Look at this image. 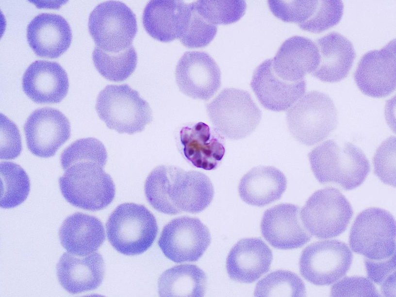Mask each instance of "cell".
I'll return each instance as SVG.
<instances>
[{
  "label": "cell",
  "instance_id": "cell-4",
  "mask_svg": "<svg viewBox=\"0 0 396 297\" xmlns=\"http://www.w3.org/2000/svg\"><path fill=\"white\" fill-rule=\"evenodd\" d=\"M108 239L118 252L142 254L152 245L158 232L156 220L145 206L124 203L111 213L106 223Z\"/></svg>",
  "mask_w": 396,
  "mask_h": 297
},
{
  "label": "cell",
  "instance_id": "cell-26",
  "mask_svg": "<svg viewBox=\"0 0 396 297\" xmlns=\"http://www.w3.org/2000/svg\"><path fill=\"white\" fill-rule=\"evenodd\" d=\"M61 245L72 254L83 256L97 250L105 238L102 222L97 217L76 213L65 219L59 232Z\"/></svg>",
  "mask_w": 396,
  "mask_h": 297
},
{
  "label": "cell",
  "instance_id": "cell-36",
  "mask_svg": "<svg viewBox=\"0 0 396 297\" xmlns=\"http://www.w3.org/2000/svg\"><path fill=\"white\" fill-rule=\"evenodd\" d=\"M374 173L384 184L396 186V137L382 142L373 158Z\"/></svg>",
  "mask_w": 396,
  "mask_h": 297
},
{
  "label": "cell",
  "instance_id": "cell-38",
  "mask_svg": "<svg viewBox=\"0 0 396 297\" xmlns=\"http://www.w3.org/2000/svg\"><path fill=\"white\" fill-rule=\"evenodd\" d=\"M107 160V153L104 145L98 139L88 137L73 142L61 154V165L79 159Z\"/></svg>",
  "mask_w": 396,
  "mask_h": 297
},
{
  "label": "cell",
  "instance_id": "cell-37",
  "mask_svg": "<svg viewBox=\"0 0 396 297\" xmlns=\"http://www.w3.org/2000/svg\"><path fill=\"white\" fill-rule=\"evenodd\" d=\"M395 261V256L379 261L364 259L368 278L381 285L382 292L386 297L396 296Z\"/></svg>",
  "mask_w": 396,
  "mask_h": 297
},
{
  "label": "cell",
  "instance_id": "cell-6",
  "mask_svg": "<svg viewBox=\"0 0 396 297\" xmlns=\"http://www.w3.org/2000/svg\"><path fill=\"white\" fill-rule=\"evenodd\" d=\"M286 118L293 137L308 146L324 140L337 124L333 101L327 94L317 91L309 92L298 100L288 110Z\"/></svg>",
  "mask_w": 396,
  "mask_h": 297
},
{
  "label": "cell",
  "instance_id": "cell-25",
  "mask_svg": "<svg viewBox=\"0 0 396 297\" xmlns=\"http://www.w3.org/2000/svg\"><path fill=\"white\" fill-rule=\"evenodd\" d=\"M188 4L182 0H150L145 6L142 21L148 34L168 42L180 39L186 20Z\"/></svg>",
  "mask_w": 396,
  "mask_h": 297
},
{
  "label": "cell",
  "instance_id": "cell-16",
  "mask_svg": "<svg viewBox=\"0 0 396 297\" xmlns=\"http://www.w3.org/2000/svg\"><path fill=\"white\" fill-rule=\"evenodd\" d=\"M297 205L281 203L266 210L263 216L261 230L263 236L273 247L290 249L302 247L312 235L303 226Z\"/></svg>",
  "mask_w": 396,
  "mask_h": 297
},
{
  "label": "cell",
  "instance_id": "cell-5",
  "mask_svg": "<svg viewBox=\"0 0 396 297\" xmlns=\"http://www.w3.org/2000/svg\"><path fill=\"white\" fill-rule=\"evenodd\" d=\"M96 110L109 129L120 133L141 132L152 120L148 102L126 84L107 85L98 95Z\"/></svg>",
  "mask_w": 396,
  "mask_h": 297
},
{
  "label": "cell",
  "instance_id": "cell-1",
  "mask_svg": "<svg viewBox=\"0 0 396 297\" xmlns=\"http://www.w3.org/2000/svg\"><path fill=\"white\" fill-rule=\"evenodd\" d=\"M144 190L150 205L168 214L199 213L210 205L214 195L205 174L170 165L154 168L146 179Z\"/></svg>",
  "mask_w": 396,
  "mask_h": 297
},
{
  "label": "cell",
  "instance_id": "cell-27",
  "mask_svg": "<svg viewBox=\"0 0 396 297\" xmlns=\"http://www.w3.org/2000/svg\"><path fill=\"white\" fill-rule=\"evenodd\" d=\"M286 186V178L279 169L271 166H259L241 178L238 192L245 202L263 207L280 199Z\"/></svg>",
  "mask_w": 396,
  "mask_h": 297
},
{
  "label": "cell",
  "instance_id": "cell-30",
  "mask_svg": "<svg viewBox=\"0 0 396 297\" xmlns=\"http://www.w3.org/2000/svg\"><path fill=\"white\" fill-rule=\"evenodd\" d=\"M0 205L5 209L15 207L27 198L30 189L29 177L19 165L11 162L0 164Z\"/></svg>",
  "mask_w": 396,
  "mask_h": 297
},
{
  "label": "cell",
  "instance_id": "cell-8",
  "mask_svg": "<svg viewBox=\"0 0 396 297\" xmlns=\"http://www.w3.org/2000/svg\"><path fill=\"white\" fill-rule=\"evenodd\" d=\"M349 245L365 259L379 261L396 255V221L388 211L371 207L356 217L349 235Z\"/></svg>",
  "mask_w": 396,
  "mask_h": 297
},
{
  "label": "cell",
  "instance_id": "cell-35",
  "mask_svg": "<svg viewBox=\"0 0 396 297\" xmlns=\"http://www.w3.org/2000/svg\"><path fill=\"white\" fill-rule=\"evenodd\" d=\"M343 12L341 0H318L314 15L300 28L309 32L320 33L338 24Z\"/></svg>",
  "mask_w": 396,
  "mask_h": 297
},
{
  "label": "cell",
  "instance_id": "cell-10",
  "mask_svg": "<svg viewBox=\"0 0 396 297\" xmlns=\"http://www.w3.org/2000/svg\"><path fill=\"white\" fill-rule=\"evenodd\" d=\"M89 32L97 47L109 52L125 50L132 45L137 32L136 16L125 3L107 1L90 14Z\"/></svg>",
  "mask_w": 396,
  "mask_h": 297
},
{
  "label": "cell",
  "instance_id": "cell-3",
  "mask_svg": "<svg viewBox=\"0 0 396 297\" xmlns=\"http://www.w3.org/2000/svg\"><path fill=\"white\" fill-rule=\"evenodd\" d=\"M107 160L80 159L62 165L65 170L59 178L61 192L73 206L98 211L113 200L116 188L111 176L103 169Z\"/></svg>",
  "mask_w": 396,
  "mask_h": 297
},
{
  "label": "cell",
  "instance_id": "cell-19",
  "mask_svg": "<svg viewBox=\"0 0 396 297\" xmlns=\"http://www.w3.org/2000/svg\"><path fill=\"white\" fill-rule=\"evenodd\" d=\"M271 59L272 68L279 77L289 82H297L317 68L320 56L316 43L312 40L296 35L286 39Z\"/></svg>",
  "mask_w": 396,
  "mask_h": 297
},
{
  "label": "cell",
  "instance_id": "cell-33",
  "mask_svg": "<svg viewBox=\"0 0 396 297\" xmlns=\"http://www.w3.org/2000/svg\"><path fill=\"white\" fill-rule=\"evenodd\" d=\"M196 5L212 24L227 25L238 21L245 14L247 5L244 0H198Z\"/></svg>",
  "mask_w": 396,
  "mask_h": 297
},
{
  "label": "cell",
  "instance_id": "cell-23",
  "mask_svg": "<svg viewBox=\"0 0 396 297\" xmlns=\"http://www.w3.org/2000/svg\"><path fill=\"white\" fill-rule=\"evenodd\" d=\"M56 274L61 285L70 294L93 290L103 280L104 261L98 252L82 257L65 252L57 263Z\"/></svg>",
  "mask_w": 396,
  "mask_h": 297
},
{
  "label": "cell",
  "instance_id": "cell-29",
  "mask_svg": "<svg viewBox=\"0 0 396 297\" xmlns=\"http://www.w3.org/2000/svg\"><path fill=\"white\" fill-rule=\"evenodd\" d=\"M92 58L101 76L113 82H122L128 78L134 72L137 62V53L133 46L117 52L105 51L96 47Z\"/></svg>",
  "mask_w": 396,
  "mask_h": 297
},
{
  "label": "cell",
  "instance_id": "cell-28",
  "mask_svg": "<svg viewBox=\"0 0 396 297\" xmlns=\"http://www.w3.org/2000/svg\"><path fill=\"white\" fill-rule=\"evenodd\" d=\"M207 277L198 266L190 264L173 266L160 277L158 288L161 297H203Z\"/></svg>",
  "mask_w": 396,
  "mask_h": 297
},
{
  "label": "cell",
  "instance_id": "cell-13",
  "mask_svg": "<svg viewBox=\"0 0 396 297\" xmlns=\"http://www.w3.org/2000/svg\"><path fill=\"white\" fill-rule=\"evenodd\" d=\"M28 149L42 158L53 156L70 138V124L57 109L44 107L34 111L24 126Z\"/></svg>",
  "mask_w": 396,
  "mask_h": 297
},
{
  "label": "cell",
  "instance_id": "cell-18",
  "mask_svg": "<svg viewBox=\"0 0 396 297\" xmlns=\"http://www.w3.org/2000/svg\"><path fill=\"white\" fill-rule=\"evenodd\" d=\"M26 95L39 104L60 102L67 95L69 82L67 74L57 62L37 60L24 72L22 82Z\"/></svg>",
  "mask_w": 396,
  "mask_h": 297
},
{
  "label": "cell",
  "instance_id": "cell-15",
  "mask_svg": "<svg viewBox=\"0 0 396 297\" xmlns=\"http://www.w3.org/2000/svg\"><path fill=\"white\" fill-rule=\"evenodd\" d=\"M175 75L180 91L195 99H209L221 85L218 65L204 51L185 52L178 62Z\"/></svg>",
  "mask_w": 396,
  "mask_h": 297
},
{
  "label": "cell",
  "instance_id": "cell-31",
  "mask_svg": "<svg viewBox=\"0 0 396 297\" xmlns=\"http://www.w3.org/2000/svg\"><path fill=\"white\" fill-rule=\"evenodd\" d=\"M305 284L299 276L290 271L270 273L257 283L255 297H304Z\"/></svg>",
  "mask_w": 396,
  "mask_h": 297
},
{
  "label": "cell",
  "instance_id": "cell-39",
  "mask_svg": "<svg viewBox=\"0 0 396 297\" xmlns=\"http://www.w3.org/2000/svg\"><path fill=\"white\" fill-rule=\"evenodd\" d=\"M331 297H380L370 280L360 276L343 278L332 285Z\"/></svg>",
  "mask_w": 396,
  "mask_h": 297
},
{
  "label": "cell",
  "instance_id": "cell-2",
  "mask_svg": "<svg viewBox=\"0 0 396 297\" xmlns=\"http://www.w3.org/2000/svg\"><path fill=\"white\" fill-rule=\"evenodd\" d=\"M308 157L319 182L336 184L346 190L361 185L370 170L363 151L348 142L327 140L314 148Z\"/></svg>",
  "mask_w": 396,
  "mask_h": 297
},
{
  "label": "cell",
  "instance_id": "cell-7",
  "mask_svg": "<svg viewBox=\"0 0 396 297\" xmlns=\"http://www.w3.org/2000/svg\"><path fill=\"white\" fill-rule=\"evenodd\" d=\"M206 108L214 130L231 140L242 139L251 134L262 118V112L250 94L240 89H223Z\"/></svg>",
  "mask_w": 396,
  "mask_h": 297
},
{
  "label": "cell",
  "instance_id": "cell-20",
  "mask_svg": "<svg viewBox=\"0 0 396 297\" xmlns=\"http://www.w3.org/2000/svg\"><path fill=\"white\" fill-rule=\"evenodd\" d=\"M273 254L259 238L239 240L231 249L226 260L229 277L242 283L255 281L269 270Z\"/></svg>",
  "mask_w": 396,
  "mask_h": 297
},
{
  "label": "cell",
  "instance_id": "cell-24",
  "mask_svg": "<svg viewBox=\"0 0 396 297\" xmlns=\"http://www.w3.org/2000/svg\"><path fill=\"white\" fill-rule=\"evenodd\" d=\"M316 42L320 59L313 75L322 82L330 83L346 78L356 57L352 43L336 32L328 33Z\"/></svg>",
  "mask_w": 396,
  "mask_h": 297
},
{
  "label": "cell",
  "instance_id": "cell-12",
  "mask_svg": "<svg viewBox=\"0 0 396 297\" xmlns=\"http://www.w3.org/2000/svg\"><path fill=\"white\" fill-rule=\"evenodd\" d=\"M211 241L208 229L199 219L182 216L173 219L164 227L158 245L168 259L180 263L198 261Z\"/></svg>",
  "mask_w": 396,
  "mask_h": 297
},
{
  "label": "cell",
  "instance_id": "cell-21",
  "mask_svg": "<svg viewBox=\"0 0 396 297\" xmlns=\"http://www.w3.org/2000/svg\"><path fill=\"white\" fill-rule=\"evenodd\" d=\"M72 32L67 21L59 15L41 13L35 16L27 28L28 43L38 56L57 58L68 49Z\"/></svg>",
  "mask_w": 396,
  "mask_h": 297
},
{
  "label": "cell",
  "instance_id": "cell-14",
  "mask_svg": "<svg viewBox=\"0 0 396 297\" xmlns=\"http://www.w3.org/2000/svg\"><path fill=\"white\" fill-rule=\"evenodd\" d=\"M396 40L382 49L368 51L360 59L354 77L360 90L375 98L386 97L396 89Z\"/></svg>",
  "mask_w": 396,
  "mask_h": 297
},
{
  "label": "cell",
  "instance_id": "cell-22",
  "mask_svg": "<svg viewBox=\"0 0 396 297\" xmlns=\"http://www.w3.org/2000/svg\"><path fill=\"white\" fill-rule=\"evenodd\" d=\"M180 138L184 157L198 168L214 169L225 154L223 137L203 122L183 127Z\"/></svg>",
  "mask_w": 396,
  "mask_h": 297
},
{
  "label": "cell",
  "instance_id": "cell-34",
  "mask_svg": "<svg viewBox=\"0 0 396 297\" xmlns=\"http://www.w3.org/2000/svg\"><path fill=\"white\" fill-rule=\"evenodd\" d=\"M318 0H268L272 14L286 22H293L299 27L314 15Z\"/></svg>",
  "mask_w": 396,
  "mask_h": 297
},
{
  "label": "cell",
  "instance_id": "cell-17",
  "mask_svg": "<svg viewBox=\"0 0 396 297\" xmlns=\"http://www.w3.org/2000/svg\"><path fill=\"white\" fill-rule=\"evenodd\" d=\"M271 59L262 62L254 70L250 86L261 104L275 112L287 110L302 97L306 81H285L274 71Z\"/></svg>",
  "mask_w": 396,
  "mask_h": 297
},
{
  "label": "cell",
  "instance_id": "cell-40",
  "mask_svg": "<svg viewBox=\"0 0 396 297\" xmlns=\"http://www.w3.org/2000/svg\"><path fill=\"white\" fill-rule=\"evenodd\" d=\"M1 159L12 160L17 157L22 151L21 136L16 125L7 116L0 114Z\"/></svg>",
  "mask_w": 396,
  "mask_h": 297
},
{
  "label": "cell",
  "instance_id": "cell-32",
  "mask_svg": "<svg viewBox=\"0 0 396 297\" xmlns=\"http://www.w3.org/2000/svg\"><path fill=\"white\" fill-rule=\"evenodd\" d=\"M217 27L210 23L198 10L195 2L188 4L185 23L180 38L188 48L207 46L214 38Z\"/></svg>",
  "mask_w": 396,
  "mask_h": 297
},
{
  "label": "cell",
  "instance_id": "cell-9",
  "mask_svg": "<svg viewBox=\"0 0 396 297\" xmlns=\"http://www.w3.org/2000/svg\"><path fill=\"white\" fill-rule=\"evenodd\" d=\"M353 215L351 205L337 189L327 187L314 192L300 212L307 231L319 239L337 236L346 229Z\"/></svg>",
  "mask_w": 396,
  "mask_h": 297
},
{
  "label": "cell",
  "instance_id": "cell-11",
  "mask_svg": "<svg viewBox=\"0 0 396 297\" xmlns=\"http://www.w3.org/2000/svg\"><path fill=\"white\" fill-rule=\"evenodd\" d=\"M352 259L351 250L342 241H317L302 251L299 261L300 274L313 284L329 285L346 274Z\"/></svg>",
  "mask_w": 396,
  "mask_h": 297
}]
</instances>
